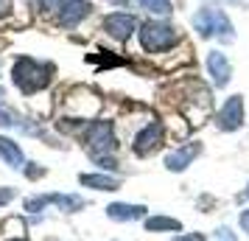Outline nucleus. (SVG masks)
Masks as SVG:
<instances>
[{
  "mask_svg": "<svg viewBox=\"0 0 249 241\" xmlns=\"http://www.w3.org/2000/svg\"><path fill=\"white\" fill-rule=\"evenodd\" d=\"M107 216L112 222H140L148 216V207L132 205V202H112V205H107Z\"/></svg>",
  "mask_w": 249,
  "mask_h": 241,
  "instance_id": "11",
  "label": "nucleus"
},
{
  "mask_svg": "<svg viewBox=\"0 0 249 241\" xmlns=\"http://www.w3.org/2000/svg\"><path fill=\"white\" fill-rule=\"evenodd\" d=\"M84 149L90 151V157L98 154H115L118 151V135H115L112 121H92L84 129Z\"/></svg>",
  "mask_w": 249,
  "mask_h": 241,
  "instance_id": "4",
  "label": "nucleus"
},
{
  "mask_svg": "<svg viewBox=\"0 0 249 241\" xmlns=\"http://www.w3.org/2000/svg\"><path fill=\"white\" fill-rule=\"evenodd\" d=\"M204 68H207V73H210V79H213L215 87H227L230 79H232V65H230L227 54H221V51H210L204 56Z\"/></svg>",
  "mask_w": 249,
  "mask_h": 241,
  "instance_id": "10",
  "label": "nucleus"
},
{
  "mask_svg": "<svg viewBox=\"0 0 249 241\" xmlns=\"http://www.w3.org/2000/svg\"><path fill=\"white\" fill-rule=\"evenodd\" d=\"M137 28H140V20L132 12H112L104 17V34L115 42L132 39V34H137Z\"/></svg>",
  "mask_w": 249,
  "mask_h": 241,
  "instance_id": "7",
  "label": "nucleus"
},
{
  "mask_svg": "<svg viewBox=\"0 0 249 241\" xmlns=\"http://www.w3.org/2000/svg\"><path fill=\"white\" fill-rule=\"evenodd\" d=\"M0 98H3V87H0Z\"/></svg>",
  "mask_w": 249,
  "mask_h": 241,
  "instance_id": "28",
  "label": "nucleus"
},
{
  "mask_svg": "<svg viewBox=\"0 0 249 241\" xmlns=\"http://www.w3.org/2000/svg\"><path fill=\"white\" fill-rule=\"evenodd\" d=\"M92 163L101 171H118V157L115 154H98V157H92Z\"/></svg>",
  "mask_w": 249,
  "mask_h": 241,
  "instance_id": "17",
  "label": "nucleus"
},
{
  "mask_svg": "<svg viewBox=\"0 0 249 241\" xmlns=\"http://www.w3.org/2000/svg\"><path fill=\"white\" fill-rule=\"evenodd\" d=\"M0 160L6 163L9 168H14V171H23L25 168V154L20 149V143L6 138V135H0Z\"/></svg>",
  "mask_w": 249,
  "mask_h": 241,
  "instance_id": "12",
  "label": "nucleus"
},
{
  "mask_svg": "<svg viewBox=\"0 0 249 241\" xmlns=\"http://www.w3.org/2000/svg\"><path fill=\"white\" fill-rule=\"evenodd\" d=\"M165 143V127H162V121H148L143 127L135 132V138H132V151H135L137 157H148V154H154Z\"/></svg>",
  "mask_w": 249,
  "mask_h": 241,
  "instance_id": "6",
  "label": "nucleus"
},
{
  "mask_svg": "<svg viewBox=\"0 0 249 241\" xmlns=\"http://www.w3.org/2000/svg\"><path fill=\"white\" fill-rule=\"evenodd\" d=\"M79 183L84 185V188H92V191H121V180L109 171L79 174Z\"/></svg>",
  "mask_w": 249,
  "mask_h": 241,
  "instance_id": "13",
  "label": "nucleus"
},
{
  "mask_svg": "<svg viewBox=\"0 0 249 241\" xmlns=\"http://www.w3.org/2000/svg\"><path fill=\"white\" fill-rule=\"evenodd\" d=\"M56 76V68L51 62H39L34 56H20L12 65V81L23 95H36L48 90V84Z\"/></svg>",
  "mask_w": 249,
  "mask_h": 241,
  "instance_id": "1",
  "label": "nucleus"
},
{
  "mask_svg": "<svg viewBox=\"0 0 249 241\" xmlns=\"http://www.w3.org/2000/svg\"><path fill=\"white\" fill-rule=\"evenodd\" d=\"M244 121H247V101H244V95L235 93L215 112V129L218 132H238V129L244 127Z\"/></svg>",
  "mask_w": 249,
  "mask_h": 241,
  "instance_id": "5",
  "label": "nucleus"
},
{
  "mask_svg": "<svg viewBox=\"0 0 249 241\" xmlns=\"http://www.w3.org/2000/svg\"><path fill=\"white\" fill-rule=\"evenodd\" d=\"M244 199H249V185H247V191H244Z\"/></svg>",
  "mask_w": 249,
  "mask_h": 241,
  "instance_id": "26",
  "label": "nucleus"
},
{
  "mask_svg": "<svg viewBox=\"0 0 249 241\" xmlns=\"http://www.w3.org/2000/svg\"><path fill=\"white\" fill-rule=\"evenodd\" d=\"M213 241H238V236H235L230 227H218V230L213 233Z\"/></svg>",
  "mask_w": 249,
  "mask_h": 241,
  "instance_id": "21",
  "label": "nucleus"
},
{
  "mask_svg": "<svg viewBox=\"0 0 249 241\" xmlns=\"http://www.w3.org/2000/svg\"><path fill=\"white\" fill-rule=\"evenodd\" d=\"M90 14H92L90 0H59L56 23L62 25V28H76V25H81Z\"/></svg>",
  "mask_w": 249,
  "mask_h": 241,
  "instance_id": "8",
  "label": "nucleus"
},
{
  "mask_svg": "<svg viewBox=\"0 0 249 241\" xmlns=\"http://www.w3.org/2000/svg\"><path fill=\"white\" fill-rule=\"evenodd\" d=\"M0 127L3 129H14L20 127V118L12 112V110H6V107H0Z\"/></svg>",
  "mask_w": 249,
  "mask_h": 241,
  "instance_id": "18",
  "label": "nucleus"
},
{
  "mask_svg": "<svg viewBox=\"0 0 249 241\" xmlns=\"http://www.w3.org/2000/svg\"><path fill=\"white\" fill-rule=\"evenodd\" d=\"M193 28H196L199 39L218 37L224 45L235 42V25L230 23V17H227V12L221 6H202L193 14Z\"/></svg>",
  "mask_w": 249,
  "mask_h": 241,
  "instance_id": "2",
  "label": "nucleus"
},
{
  "mask_svg": "<svg viewBox=\"0 0 249 241\" xmlns=\"http://www.w3.org/2000/svg\"><path fill=\"white\" fill-rule=\"evenodd\" d=\"M135 3L146 14H151L154 20H165V17L174 14V3L171 0H135Z\"/></svg>",
  "mask_w": 249,
  "mask_h": 241,
  "instance_id": "15",
  "label": "nucleus"
},
{
  "mask_svg": "<svg viewBox=\"0 0 249 241\" xmlns=\"http://www.w3.org/2000/svg\"><path fill=\"white\" fill-rule=\"evenodd\" d=\"M12 14V0H0V20Z\"/></svg>",
  "mask_w": 249,
  "mask_h": 241,
  "instance_id": "23",
  "label": "nucleus"
},
{
  "mask_svg": "<svg viewBox=\"0 0 249 241\" xmlns=\"http://www.w3.org/2000/svg\"><path fill=\"white\" fill-rule=\"evenodd\" d=\"M14 199H17V191H14L12 185H3V188H0V207L12 205Z\"/></svg>",
  "mask_w": 249,
  "mask_h": 241,
  "instance_id": "20",
  "label": "nucleus"
},
{
  "mask_svg": "<svg viewBox=\"0 0 249 241\" xmlns=\"http://www.w3.org/2000/svg\"><path fill=\"white\" fill-rule=\"evenodd\" d=\"M6 241H25V239H6Z\"/></svg>",
  "mask_w": 249,
  "mask_h": 241,
  "instance_id": "27",
  "label": "nucleus"
},
{
  "mask_svg": "<svg viewBox=\"0 0 249 241\" xmlns=\"http://www.w3.org/2000/svg\"><path fill=\"white\" fill-rule=\"evenodd\" d=\"M143 224H146L148 233H179L182 230V222L171 216H146Z\"/></svg>",
  "mask_w": 249,
  "mask_h": 241,
  "instance_id": "14",
  "label": "nucleus"
},
{
  "mask_svg": "<svg viewBox=\"0 0 249 241\" xmlns=\"http://www.w3.org/2000/svg\"><path fill=\"white\" fill-rule=\"evenodd\" d=\"M137 42L146 54H165L179 42V28L165 20H146L137 28Z\"/></svg>",
  "mask_w": 249,
  "mask_h": 241,
  "instance_id": "3",
  "label": "nucleus"
},
{
  "mask_svg": "<svg viewBox=\"0 0 249 241\" xmlns=\"http://www.w3.org/2000/svg\"><path fill=\"white\" fill-rule=\"evenodd\" d=\"M34 12H42V14H51L59 9V0H28Z\"/></svg>",
  "mask_w": 249,
  "mask_h": 241,
  "instance_id": "19",
  "label": "nucleus"
},
{
  "mask_svg": "<svg viewBox=\"0 0 249 241\" xmlns=\"http://www.w3.org/2000/svg\"><path fill=\"white\" fill-rule=\"evenodd\" d=\"M202 154V143H196V140H188V143H182V146H177L174 151H168L165 154V168H168L171 174H182L188 171L193 166V160Z\"/></svg>",
  "mask_w": 249,
  "mask_h": 241,
  "instance_id": "9",
  "label": "nucleus"
},
{
  "mask_svg": "<svg viewBox=\"0 0 249 241\" xmlns=\"http://www.w3.org/2000/svg\"><path fill=\"white\" fill-rule=\"evenodd\" d=\"M107 3H112V6H129L132 0H107Z\"/></svg>",
  "mask_w": 249,
  "mask_h": 241,
  "instance_id": "25",
  "label": "nucleus"
},
{
  "mask_svg": "<svg viewBox=\"0 0 249 241\" xmlns=\"http://www.w3.org/2000/svg\"><path fill=\"white\" fill-rule=\"evenodd\" d=\"M238 224H241V230L249 236V207H244V210L238 213Z\"/></svg>",
  "mask_w": 249,
  "mask_h": 241,
  "instance_id": "22",
  "label": "nucleus"
},
{
  "mask_svg": "<svg viewBox=\"0 0 249 241\" xmlns=\"http://www.w3.org/2000/svg\"><path fill=\"white\" fill-rule=\"evenodd\" d=\"M174 241H204V236H199V233H188V236H177Z\"/></svg>",
  "mask_w": 249,
  "mask_h": 241,
  "instance_id": "24",
  "label": "nucleus"
},
{
  "mask_svg": "<svg viewBox=\"0 0 249 241\" xmlns=\"http://www.w3.org/2000/svg\"><path fill=\"white\" fill-rule=\"evenodd\" d=\"M48 202L56 205L59 210H65V213H79V210H84V199L76 194H48Z\"/></svg>",
  "mask_w": 249,
  "mask_h": 241,
  "instance_id": "16",
  "label": "nucleus"
}]
</instances>
